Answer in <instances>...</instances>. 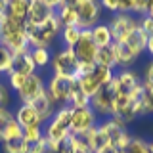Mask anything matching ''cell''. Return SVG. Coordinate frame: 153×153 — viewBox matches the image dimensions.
Instances as JSON below:
<instances>
[{"label": "cell", "mask_w": 153, "mask_h": 153, "mask_svg": "<svg viewBox=\"0 0 153 153\" xmlns=\"http://www.w3.org/2000/svg\"><path fill=\"white\" fill-rule=\"evenodd\" d=\"M0 44L6 46L12 54L29 50V40L25 35V23L4 16L0 19Z\"/></svg>", "instance_id": "obj_1"}, {"label": "cell", "mask_w": 153, "mask_h": 153, "mask_svg": "<svg viewBox=\"0 0 153 153\" xmlns=\"http://www.w3.org/2000/svg\"><path fill=\"white\" fill-rule=\"evenodd\" d=\"M61 23L57 16L54 13L46 23L42 25H31V23H25V35L29 40V46L33 48H48L52 44V40L61 33Z\"/></svg>", "instance_id": "obj_2"}, {"label": "cell", "mask_w": 153, "mask_h": 153, "mask_svg": "<svg viewBox=\"0 0 153 153\" xmlns=\"http://www.w3.org/2000/svg\"><path fill=\"white\" fill-rule=\"evenodd\" d=\"M113 76H115L113 69L96 63L90 71H86L84 75H80L79 79H76V82H79V88L82 90L88 98H92V96L98 92L102 86L113 82Z\"/></svg>", "instance_id": "obj_3"}, {"label": "cell", "mask_w": 153, "mask_h": 153, "mask_svg": "<svg viewBox=\"0 0 153 153\" xmlns=\"http://www.w3.org/2000/svg\"><path fill=\"white\" fill-rule=\"evenodd\" d=\"M98 126H100V130H102V134L105 136V140H107L109 146L117 147V149H121V151L132 140V136L126 130V124L121 123L119 119H115V117H107L103 123H100Z\"/></svg>", "instance_id": "obj_4"}, {"label": "cell", "mask_w": 153, "mask_h": 153, "mask_svg": "<svg viewBox=\"0 0 153 153\" xmlns=\"http://www.w3.org/2000/svg\"><path fill=\"white\" fill-rule=\"evenodd\" d=\"M67 136H71V107L63 105V107H57L54 117L50 119L44 138L48 142H59L65 140Z\"/></svg>", "instance_id": "obj_5"}, {"label": "cell", "mask_w": 153, "mask_h": 153, "mask_svg": "<svg viewBox=\"0 0 153 153\" xmlns=\"http://www.w3.org/2000/svg\"><path fill=\"white\" fill-rule=\"evenodd\" d=\"M50 63H52V69H54V75L67 76V79H73V80H76L80 75V61L76 59L75 52L71 48H65V50L54 54Z\"/></svg>", "instance_id": "obj_6"}, {"label": "cell", "mask_w": 153, "mask_h": 153, "mask_svg": "<svg viewBox=\"0 0 153 153\" xmlns=\"http://www.w3.org/2000/svg\"><path fill=\"white\" fill-rule=\"evenodd\" d=\"M75 10H76V17H79L76 27L80 31H86V29H92L94 25H98L100 13H102L98 0H76Z\"/></svg>", "instance_id": "obj_7"}, {"label": "cell", "mask_w": 153, "mask_h": 153, "mask_svg": "<svg viewBox=\"0 0 153 153\" xmlns=\"http://www.w3.org/2000/svg\"><path fill=\"white\" fill-rule=\"evenodd\" d=\"M115 88L113 84H105L90 98V107L96 115L102 117H113V107H115Z\"/></svg>", "instance_id": "obj_8"}, {"label": "cell", "mask_w": 153, "mask_h": 153, "mask_svg": "<svg viewBox=\"0 0 153 153\" xmlns=\"http://www.w3.org/2000/svg\"><path fill=\"white\" fill-rule=\"evenodd\" d=\"M75 88V80L73 79H67V76H59V75H54L48 82V88L46 92L50 94V98L54 100L56 105H69V98H71V92Z\"/></svg>", "instance_id": "obj_9"}, {"label": "cell", "mask_w": 153, "mask_h": 153, "mask_svg": "<svg viewBox=\"0 0 153 153\" xmlns=\"http://www.w3.org/2000/svg\"><path fill=\"white\" fill-rule=\"evenodd\" d=\"M96 124H98V115L92 111V107L71 109V134L73 136H84Z\"/></svg>", "instance_id": "obj_10"}, {"label": "cell", "mask_w": 153, "mask_h": 153, "mask_svg": "<svg viewBox=\"0 0 153 153\" xmlns=\"http://www.w3.org/2000/svg\"><path fill=\"white\" fill-rule=\"evenodd\" d=\"M113 88L115 94L119 96H132L138 88L142 86V79L138 76L136 71L132 69H123L121 73H117L113 76Z\"/></svg>", "instance_id": "obj_11"}, {"label": "cell", "mask_w": 153, "mask_h": 153, "mask_svg": "<svg viewBox=\"0 0 153 153\" xmlns=\"http://www.w3.org/2000/svg\"><path fill=\"white\" fill-rule=\"evenodd\" d=\"M140 25L136 17H132L130 13H119L111 19L109 23V29H111V35H113V42H124L128 38V35Z\"/></svg>", "instance_id": "obj_12"}, {"label": "cell", "mask_w": 153, "mask_h": 153, "mask_svg": "<svg viewBox=\"0 0 153 153\" xmlns=\"http://www.w3.org/2000/svg\"><path fill=\"white\" fill-rule=\"evenodd\" d=\"M71 50L75 52L76 59L80 61V63H96V54H98V46L94 44L92 40V35H90V29H86V31L80 33V38L79 42L71 48Z\"/></svg>", "instance_id": "obj_13"}, {"label": "cell", "mask_w": 153, "mask_h": 153, "mask_svg": "<svg viewBox=\"0 0 153 153\" xmlns=\"http://www.w3.org/2000/svg\"><path fill=\"white\" fill-rule=\"evenodd\" d=\"M44 90H46V86H44L42 76L36 75V73H33V75L27 76L25 84L21 86V90L17 92V96H19V100H21L23 103H31V102H35Z\"/></svg>", "instance_id": "obj_14"}, {"label": "cell", "mask_w": 153, "mask_h": 153, "mask_svg": "<svg viewBox=\"0 0 153 153\" xmlns=\"http://www.w3.org/2000/svg\"><path fill=\"white\" fill-rule=\"evenodd\" d=\"M10 73H19V75H25V76L36 73V65H35V61H33V57H31V50L13 54V57H12V69H10Z\"/></svg>", "instance_id": "obj_15"}, {"label": "cell", "mask_w": 153, "mask_h": 153, "mask_svg": "<svg viewBox=\"0 0 153 153\" xmlns=\"http://www.w3.org/2000/svg\"><path fill=\"white\" fill-rule=\"evenodd\" d=\"M16 121L19 123V126L25 128H35V126H42V119L38 117L36 109L31 103H21V107L16 111Z\"/></svg>", "instance_id": "obj_16"}, {"label": "cell", "mask_w": 153, "mask_h": 153, "mask_svg": "<svg viewBox=\"0 0 153 153\" xmlns=\"http://www.w3.org/2000/svg\"><path fill=\"white\" fill-rule=\"evenodd\" d=\"M31 105L36 109V113H38V117L42 119V123H46V121H50L52 117H54V113L57 111V105L54 103V100L50 98V94L46 92H42L38 98L35 100V102H31Z\"/></svg>", "instance_id": "obj_17"}, {"label": "cell", "mask_w": 153, "mask_h": 153, "mask_svg": "<svg viewBox=\"0 0 153 153\" xmlns=\"http://www.w3.org/2000/svg\"><path fill=\"white\" fill-rule=\"evenodd\" d=\"M54 10H50L44 2H31L29 6V16H27V23L31 25H42L48 19L54 16Z\"/></svg>", "instance_id": "obj_18"}, {"label": "cell", "mask_w": 153, "mask_h": 153, "mask_svg": "<svg viewBox=\"0 0 153 153\" xmlns=\"http://www.w3.org/2000/svg\"><path fill=\"white\" fill-rule=\"evenodd\" d=\"M29 6H31V0H8L6 16L16 19V21H19V23H27Z\"/></svg>", "instance_id": "obj_19"}, {"label": "cell", "mask_w": 153, "mask_h": 153, "mask_svg": "<svg viewBox=\"0 0 153 153\" xmlns=\"http://www.w3.org/2000/svg\"><path fill=\"white\" fill-rule=\"evenodd\" d=\"M113 52H115V63L121 67H130L138 57L124 42H113Z\"/></svg>", "instance_id": "obj_20"}, {"label": "cell", "mask_w": 153, "mask_h": 153, "mask_svg": "<svg viewBox=\"0 0 153 153\" xmlns=\"http://www.w3.org/2000/svg\"><path fill=\"white\" fill-rule=\"evenodd\" d=\"M124 44L130 48V50H132L136 56H140L142 52L147 48V35L140 29V25H138V27L130 33V35H128V38L124 40Z\"/></svg>", "instance_id": "obj_21"}, {"label": "cell", "mask_w": 153, "mask_h": 153, "mask_svg": "<svg viewBox=\"0 0 153 153\" xmlns=\"http://www.w3.org/2000/svg\"><path fill=\"white\" fill-rule=\"evenodd\" d=\"M90 35H92V40L98 48L103 46H111L113 44V35H111V29L109 25H103V23H98L90 29Z\"/></svg>", "instance_id": "obj_22"}, {"label": "cell", "mask_w": 153, "mask_h": 153, "mask_svg": "<svg viewBox=\"0 0 153 153\" xmlns=\"http://www.w3.org/2000/svg\"><path fill=\"white\" fill-rule=\"evenodd\" d=\"M82 140L86 142V146L90 147V151H92V153H98L102 147L107 146V140H105V136L102 134V130H100L98 124H96V126H92L88 132L84 134Z\"/></svg>", "instance_id": "obj_23"}, {"label": "cell", "mask_w": 153, "mask_h": 153, "mask_svg": "<svg viewBox=\"0 0 153 153\" xmlns=\"http://www.w3.org/2000/svg\"><path fill=\"white\" fill-rule=\"evenodd\" d=\"M56 16H57V19H59L61 27H76V23H79L75 4H61V6L57 8Z\"/></svg>", "instance_id": "obj_24"}, {"label": "cell", "mask_w": 153, "mask_h": 153, "mask_svg": "<svg viewBox=\"0 0 153 153\" xmlns=\"http://www.w3.org/2000/svg\"><path fill=\"white\" fill-rule=\"evenodd\" d=\"M96 63L98 65H103V67H117L115 63V52H113V44L111 46H103V48H98V54H96Z\"/></svg>", "instance_id": "obj_25"}, {"label": "cell", "mask_w": 153, "mask_h": 153, "mask_svg": "<svg viewBox=\"0 0 153 153\" xmlns=\"http://www.w3.org/2000/svg\"><path fill=\"white\" fill-rule=\"evenodd\" d=\"M69 107H71V109L90 107V98L79 88V82H76V80H75V88H73V92H71V98H69Z\"/></svg>", "instance_id": "obj_26"}, {"label": "cell", "mask_w": 153, "mask_h": 153, "mask_svg": "<svg viewBox=\"0 0 153 153\" xmlns=\"http://www.w3.org/2000/svg\"><path fill=\"white\" fill-rule=\"evenodd\" d=\"M2 151L4 153H27V142L25 138H12V140L2 142Z\"/></svg>", "instance_id": "obj_27"}, {"label": "cell", "mask_w": 153, "mask_h": 153, "mask_svg": "<svg viewBox=\"0 0 153 153\" xmlns=\"http://www.w3.org/2000/svg\"><path fill=\"white\" fill-rule=\"evenodd\" d=\"M31 57H33V61H35L36 67H46L52 61V56H50V52H48V48H33Z\"/></svg>", "instance_id": "obj_28"}, {"label": "cell", "mask_w": 153, "mask_h": 153, "mask_svg": "<svg viewBox=\"0 0 153 153\" xmlns=\"http://www.w3.org/2000/svg\"><path fill=\"white\" fill-rule=\"evenodd\" d=\"M80 33H82V31H80L79 27H63V29H61V36H63L65 46L67 48H73L76 42H79Z\"/></svg>", "instance_id": "obj_29"}, {"label": "cell", "mask_w": 153, "mask_h": 153, "mask_svg": "<svg viewBox=\"0 0 153 153\" xmlns=\"http://www.w3.org/2000/svg\"><path fill=\"white\" fill-rule=\"evenodd\" d=\"M12 57H13L12 52H10L6 46L0 44V73L2 75L10 73V69H12Z\"/></svg>", "instance_id": "obj_30"}, {"label": "cell", "mask_w": 153, "mask_h": 153, "mask_svg": "<svg viewBox=\"0 0 153 153\" xmlns=\"http://www.w3.org/2000/svg\"><path fill=\"white\" fill-rule=\"evenodd\" d=\"M123 153H149V149H147V142L142 140V138H134L132 136L130 143L123 149Z\"/></svg>", "instance_id": "obj_31"}, {"label": "cell", "mask_w": 153, "mask_h": 153, "mask_svg": "<svg viewBox=\"0 0 153 153\" xmlns=\"http://www.w3.org/2000/svg\"><path fill=\"white\" fill-rule=\"evenodd\" d=\"M12 103V88L6 82H0V111H6Z\"/></svg>", "instance_id": "obj_32"}, {"label": "cell", "mask_w": 153, "mask_h": 153, "mask_svg": "<svg viewBox=\"0 0 153 153\" xmlns=\"http://www.w3.org/2000/svg\"><path fill=\"white\" fill-rule=\"evenodd\" d=\"M23 138H25L27 143H35L38 140H42V138H44V134H42V126L25 128V130H23Z\"/></svg>", "instance_id": "obj_33"}, {"label": "cell", "mask_w": 153, "mask_h": 153, "mask_svg": "<svg viewBox=\"0 0 153 153\" xmlns=\"http://www.w3.org/2000/svg\"><path fill=\"white\" fill-rule=\"evenodd\" d=\"M13 113L10 111V109H6V111H0V143L4 142V134H6V128L8 124L13 121Z\"/></svg>", "instance_id": "obj_34"}, {"label": "cell", "mask_w": 153, "mask_h": 153, "mask_svg": "<svg viewBox=\"0 0 153 153\" xmlns=\"http://www.w3.org/2000/svg\"><path fill=\"white\" fill-rule=\"evenodd\" d=\"M143 86V105H146V113H153V84L142 82Z\"/></svg>", "instance_id": "obj_35"}, {"label": "cell", "mask_w": 153, "mask_h": 153, "mask_svg": "<svg viewBox=\"0 0 153 153\" xmlns=\"http://www.w3.org/2000/svg\"><path fill=\"white\" fill-rule=\"evenodd\" d=\"M16 117V115H13ZM23 136V128L19 126V123L13 119L12 123L8 124V128H6V134H4V140H12V138H21Z\"/></svg>", "instance_id": "obj_36"}, {"label": "cell", "mask_w": 153, "mask_h": 153, "mask_svg": "<svg viewBox=\"0 0 153 153\" xmlns=\"http://www.w3.org/2000/svg\"><path fill=\"white\" fill-rule=\"evenodd\" d=\"M25 80H27L25 75H19V73H10L8 75V86L12 90H16V92L21 90V86L25 84Z\"/></svg>", "instance_id": "obj_37"}, {"label": "cell", "mask_w": 153, "mask_h": 153, "mask_svg": "<svg viewBox=\"0 0 153 153\" xmlns=\"http://www.w3.org/2000/svg\"><path fill=\"white\" fill-rule=\"evenodd\" d=\"M27 153H48V140L42 138L35 143H27Z\"/></svg>", "instance_id": "obj_38"}, {"label": "cell", "mask_w": 153, "mask_h": 153, "mask_svg": "<svg viewBox=\"0 0 153 153\" xmlns=\"http://www.w3.org/2000/svg\"><path fill=\"white\" fill-rule=\"evenodd\" d=\"M73 153H92L82 136H73Z\"/></svg>", "instance_id": "obj_39"}, {"label": "cell", "mask_w": 153, "mask_h": 153, "mask_svg": "<svg viewBox=\"0 0 153 153\" xmlns=\"http://www.w3.org/2000/svg\"><path fill=\"white\" fill-rule=\"evenodd\" d=\"M140 29L146 33L147 36L153 35V19H151L149 16H143V17L140 19Z\"/></svg>", "instance_id": "obj_40"}, {"label": "cell", "mask_w": 153, "mask_h": 153, "mask_svg": "<svg viewBox=\"0 0 153 153\" xmlns=\"http://www.w3.org/2000/svg\"><path fill=\"white\" fill-rule=\"evenodd\" d=\"M134 13H142V16H147V12H149V4H147V0H134Z\"/></svg>", "instance_id": "obj_41"}, {"label": "cell", "mask_w": 153, "mask_h": 153, "mask_svg": "<svg viewBox=\"0 0 153 153\" xmlns=\"http://www.w3.org/2000/svg\"><path fill=\"white\" fill-rule=\"evenodd\" d=\"M134 10V0H119V13H130Z\"/></svg>", "instance_id": "obj_42"}, {"label": "cell", "mask_w": 153, "mask_h": 153, "mask_svg": "<svg viewBox=\"0 0 153 153\" xmlns=\"http://www.w3.org/2000/svg\"><path fill=\"white\" fill-rule=\"evenodd\" d=\"M100 6H103L109 12H119V0H100Z\"/></svg>", "instance_id": "obj_43"}, {"label": "cell", "mask_w": 153, "mask_h": 153, "mask_svg": "<svg viewBox=\"0 0 153 153\" xmlns=\"http://www.w3.org/2000/svg\"><path fill=\"white\" fill-rule=\"evenodd\" d=\"M142 82H147V84H153V59L147 63L146 67V73H143V80Z\"/></svg>", "instance_id": "obj_44"}, {"label": "cell", "mask_w": 153, "mask_h": 153, "mask_svg": "<svg viewBox=\"0 0 153 153\" xmlns=\"http://www.w3.org/2000/svg\"><path fill=\"white\" fill-rule=\"evenodd\" d=\"M40 2H44V4H46V6L50 8V10H54V12H56V10L59 8L61 4L65 2V0H40Z\"/></svg>", "instance_id": "obj_45"}, {"label": "cell", "mask_w": 153, "mask_h": 153, "mask_svg": "<svg viewBox=\"0 0 153 153\" xmlns=\"http://www.w3.org/2000/svg\"><path fill=\"white\" fill-rule=\"evenodd\" d=\"M98 153H123L121 149H117V147H113V146H109V143H107V146H105V147H102V149H100Z\"/></svg>", "instance_id": "obj_46"}, {"label": "cell", "mask_w": 153, "mask_h": 153, "mask_svg": "<svg viewBox=\"0 0 153 153\" xmlns=\"http://www.w3.org/2000/svg\"><path fill=\"white\" fill-rule=\"evenodd\" d=\"M6 12H8V0H0V19L6 16Z\"/></svg>", "instance_id": "obj_47"}, {"label": "cell", "mask_w": 153, "mask_h": 153, "mask_svg": "<svg viewBox=\"0 0 153 153\" xmlns=\"http://www.w3.org/2000/svg\"><path fill=\"white\" fill-rule=\"evenodd\" d=\"M147 52H149V54L153 56V35H149L147 36V48H146Z\"/></svg>", "instance_id": "obj_48"}, {"label": "cell", "mask_w": 153, "mask_h": 153, "mask_svg": "<svg viewBox=\"0 0 153 153\" xmlns=\"http://www.w3.org/2000/svg\"><path fill=\"white\" fill-rule=\"evenodd\" d=\"M147 149H149V153H153V142H151V143H147Z\"/></svg>", "instance_id": "obj_49"}, {"label": "cell", "mask_w": 153, "mask_h": 153, "mask_svg": "<svg viewBox=\"0 0 153 153\" xmlns=\"http://www.w3.org/2000/svg\"><path fill=\"white\" fill-rule=\"evenodd\" d=\"M147 16H149V17H151V19H153V6H151V8H149V12H147Z\"/></svg>", "instance_id": "obj_50"}, {"label": "cell", "mask_w": 153, "mask_h": 153, "mask_svg": "<svg viewBox=\"0 0 153 153\" xmlns=\"http://www.w3.org/2000/svg\"><path fill=\"white\" fill-rule=\"evenodd\" d=\"M75 2H76V0H65L63 4H75Z\"/></svg>", "instance_id": "obj_51"}, {"label": "cell", "mask_w": 153, "mask_h": 153, "mask_svg": "<svg viewBox=\"0 0 153 153\" xmlns=\"http://www.w3.org/2000/svg\"><path fill=\"white\" fill-rule=\"evenodd\" d=\"M147 4H149V8L153 6V0H147Z\"/></svg>", "instance_id": "obj_52"}, {"label": "cell", "mask_w": 153, "mask_h": 153, "mask_svg": "<svg viewBox=\"0 0 153 153\" xmlns=\"http://www.w3.org/2000/svg\"><path fill=\"white\" fill-rule=\"evenodd\" d=\"M0 82H2V73H0Z\"/></svg>", "instance_id": "obj_53"}, {"label": "cell", "mask_w": 153, "mask_h": 153, "mask_svg": "<svg viewBox=\"0 0 153 153\" xmlns=\"http://www.w3.org/2000/svg\"><path fill=\"white\" fill-rule=\"evenodd\" d=\"M48 153H50V151H48Z\"/></svg>", "instance_id": "obj_54"}]
</instances>
